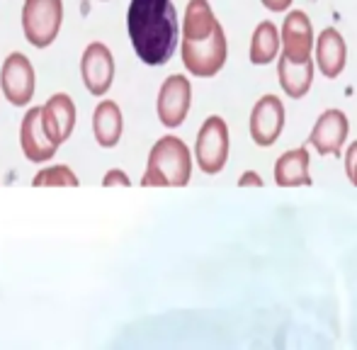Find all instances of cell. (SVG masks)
<instances>
[{"label": "cell", "mask_w": 357, "mask_h": 350, "mask_svg": "<svg viewBox=\"0 0 357 350\" xmlns=\"http://www.w3.org/2000/svg\"><path fill=\"white\" fill-rule=\"evenodd\" d=\"M127 32L134 52L146 66L168 63L180 39L173 0H132L127 10Z\"/></svg>", "instance_id": "cell-1"}, {"label": "cell", "mask_w": 357, "mask_h": 350, "mask_svg": "<svg viewBox=\"0 0 357 350\" xmlns=\"http://www.w3.org/2000/svg\"><path fill=\"white\" fill-rule=\"evenodd\" d=\"M180 32V54L185 68L197 78L216 76L229 59V44L212 5L207 0H190Z\"/></svg>", "instance_id": "cell-2"}, {"label": "cell", "mask_w": 357, "mask_h": 350, "mask_svg": "<svg viewBox=\"0 0 357 350\" xmlns=\"http://www.w3.org/2000/svg\"><path fill=\"white\" fill-rule=\"evenodd\" d=\"M192 178V153L178 137H160L151 146L144 188H185Z\"/></svg>", "instance_id": "cell-3"}, {"label": "cell", "mask_w": 357, "mask_h": 350, "mask_svg": "<svg viewBox=\"0 0 357 350\" xmlns=\"http://www.w3.org/2000/svg\"><path fill=\"white\" fill-rule=\"evenodd\" d=\"M63 24V0H24L22 32L32 47L47 49L56 42Z\"/></svg>", "instance_id": "cell-4"}, {"label": "cell", "mask_w": 357, "mask_h": 350, "mask_svg": "<svg viewBox=\"0 0 357 350\" xmlns=\"http://www.w3.org/2000/svg\"><path fill=\"white\" fill-rule=\"evenodd\" d=\"M195 158H197L202 173L216 175L224 171L226 161H229V127H226L224 117L212 114L202 122L197 142H195Z\"/></svg>", "instance_id": "cell-5"}, {"label": "cell", "mask_w": 357, "mask_h": 350, "mask_svg": "<svg viewBox=\"0 0 357 350\" xmlns=\"http://www.w3.org/2000/svg\"><path fill=\"white\" fill-rule=\"evenodd\" d=\"M3 98L15 107H22L34 98V66L22 52H13L0 68Z\"/></svg>", "instance_id": "cell-6"}, {"label": "cell", "mask_w": 357, "mask_h": 350, "mask_svg": "<svg viewBox=\"0 0 357 350\" xmlns=\"http://www.w3.org/2000/svg\"><path fill=\"white\" fill-rule=\"evenodd\" d=\"M190 105H192V86H190V78L180 76H168L163 81V86L158 90V100H155V112L163 127L175 129L185 122L190 112Z\"/></svg>", "instance_id": "cell-7"}, {"label": "cell", "mask_w": 357, "mask_h": 350, "mask_svg": "<svg viewBox=\"0 0 357 350\" xmlns=\"http://www.w3.org/2000/svg\"><path fill=\"white\" fill-rule=\"evenodd\" d=\"M80 76L88 88L90 95L102 98L114 81V56L107 49V44L93 42L85 47L83 56H80Z\"/></svg>", "instance_id": "cell-8"}, {"label": "cell", "mask_w": 357, "mask_h": 350, "mask_svg": "<svg viewBox=\"0 0 357 350\" xmlns=\"http://www.w3.org/2000/svg\"><path fill=\"white\" fill-rule=\"evenodd\" d=\"M282 61L287 63H306L311 61V52H314V27L311 20L304 10H291L284 20L282 27Z\"/></svg>", "instance_id": "cell-9"}, {"label": "cell", "mask_w": 357, "mask_h": 350, "mask_svg": "<svg viewBox=\"0 0 357 350\" xmlns=\"http://www.w3.org/2000/svg\"><path fill=\"white\" fill-rule=\"evenodd\" d=\"M284 105L275 95H265L250 112V137L258 146H273L284 129Z\"/></svg>", "instance_id": "cell-10"}, {"label": "cell", "mask_w": 357, "mask_h": 350, "mask_svg": "<svg viewBox=\"0 0 357 350\" xmlns=\"http://www.w3.org/2000/svg\"><path fill=\"white\" fill-rule=\"evenodd\" d=\"M348 132H350V124L343 109H326L316 119L314 129H311L309 144L321 156H340L345 139H348Z\"/></svg>", "instance_id": "cell-11"}, {"label": "cell", "mask_w": 357, "mask_h": 350, "mask_svg": "<svg viewBox=\"0 0 357 350\" xmlns=\"http://www.w3.org/2000/svg\"><path fill=\"white\" fill-rule=\"evenodd\" d=\"M20 146L27 161L32 163H47L56 156V144L47 137L42 122V107L27 109V114L22 117L20 124Z\"/></svg>", "instance_id": "cell-12"}, {"label": "cell", "mask_w": 357, "mask_h": 350, "mask_svg": "<svg viewBox=\"0 0 357 350\" xmlns=\"http://www.w3.org/2000/svg\"><path fill=\"white\" fill-rule=\"evenodd\" d=\"M42 122H44L47 137L52 139L56 146L66 144L75 127V102L71 100V95H66V93L52 95V98L47 100V105L42 107Z\"/></svg>", "instance_id": "cell-13"}, {"label": "cell", "mask_w": 357, "mask_h": 350, "mask_svg": "<svg viewBox=\"0 0 357 350\" xmlns=\"http://www.w3.org/2000/svg\"><path fill=\"white\" fill-rule=\"evenodd\" d=\"M316 49V66L324 73V78H338L345 71L348 63V44H345L343 34L338 29L328 27L314 39Z\"/></svg>", "instance_id": "cell-14"}, {"label": "cell", "mask_w": 357, "mask_h": 350, "mask_svg": "<svg viewBox=\"0 0 357 350\" xmlns=\"http://www.w3.org/2000/svg\"><path fill=\"white\" fill-rule=\"evenodd\" d=\"M124 129L122 109L114 100H102L93 112V134L102 149H112L119 144Z\"/></svg>", "instance_id": "cell-15"}, {"label": "cell", "mask_w": 357, "mask_h": 350, "mask_svg": "<svg viewBox=\"0 0 357 350\" xmlns=\"http://www.w3.org/2000/svg\"><path fill=\"white\" fill-rule=\"evenodd\" d=\"M311 156L306 146L291 149V151L282 153L275 163V183L280 188H301V185H311L309 175Z\"/></svg>", "instance_id": "cell-16"}, {"label": "cell", "mask_w": 357, "mask_h": 350, "mask_svg": "<svg viewBox=\"0 0 357 350\" xmlns=\"http://www.w3.org/2000/svg\"><path fill=\"white\" fill-rule=\"evenodd\" d=\"M278 78H280V86L289 98L299 100L304 98L306 93L311 90V83H314V61H306V63H287L280 59L278 61Z\"/></svg>", "instance_id": "cell-17"}, {"label": "cell", "mask_w": 357, "mask_h": 350, "mask_svg": "<svg viewBox=\"0 0 357 350\" xmlns=\"http://www.w3.org/2000/svg\"><path fill=\"white\" fill-rule=\"evenodd\" d=\"M280 54V32L273 22H260L250 39V63L268 66Z\"/></svg>", "instance_id": "cell-18"}, {"label": "cell", "mask_w": 357, "mask_h": 350, "mask_svg": "<svg viewBox=\"0 0 357 350\" xmlns=\"http://www.w3.org/2000/svg\"><path fill=\"white\" fill-rule=\"evenodd\" d=\"M34 188H78V178L68 166L42 168L32 180Z\"/></svg>", "instance_id": "cell-19"}, {"label": "cell", "mask_w": 357, "mask_h": 350, "mask_svg": "<svg viewBox=\"0 0 357 350\" xmlns=\"http://www.w3.org/2000/svg\"><path fill=\"white\" fill-rule=\"evenodd\" d=\"M102 188H132V180H129V175L124 171L112 168V171H107V175L102 178Z\"/></svg>", "instance_id": "cell-20"}, {"label": "cell", "mask_w": 357, "mask_h": 350, "mask_svg": "<svg viewBox=\"0 0 357 350\" xmlns=\"http://www.w3.org/2000/svg\"><path fill=\"white\" fill-rule=\"evenodd\" d=\"M345 173H348L350 183L357 188V142H353L345 151Z\"/></svg>", "instance_id": "cell-21"}, {"label": "cell", "mask_w": 357, "mask_h": 350, "mask_svg": "<svg viewBox=\"0 0 357 350\" xmlns=\"http://www.w3.org/2000/svg\"><path fill=\"white\" fill-rule=\"evenodd\" d=\"M238 188H263V178L255 171H245L238 178Z\"/></svg>", "instance_id": "cell-22"}, {"label": "cell", "mask_w": 357, "mask_h": 350, "mask_svg": "<svg viewBox=\"0 0 357 350\" xmlns=\"http://www.w3.org/2000/svg\"><path fill=\"white\" fill-rule=\"evenodd\" d=\"M260 3H263L270 13H284V10L294 3V0H260Z\"/></svg>", "instance_id": "cell-23"}]
</instances>
